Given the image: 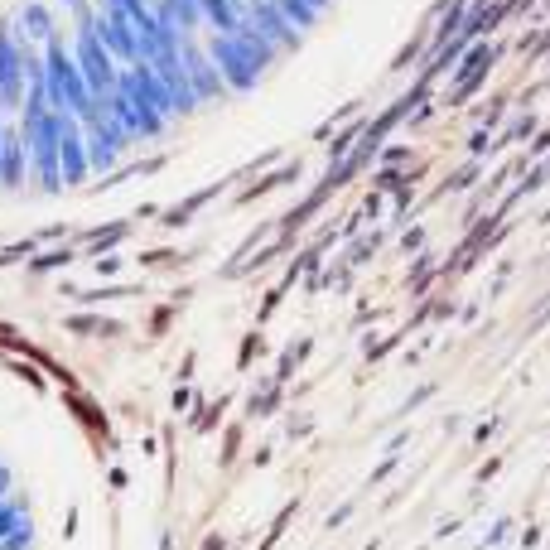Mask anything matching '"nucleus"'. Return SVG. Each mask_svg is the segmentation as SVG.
Instances as JSON below:
<instances>
[{"mask_svg":"<svg viewBox=\"0 0 550 550\" xmlns=\"http://www.w3.org/2000/svg\"><path fill=\"white\" fill-rule=\"evenodd\" d=\"M0 550H44L34 497L5 449H0Z\"/></svg>","mask_w":550,"mask_h":550,"instance_id":"1","label":"nucleus"},{"mask_svg":"<svg viewBox=\"0 0 550 550\" xmlns=\"http://www.w3.org/2000/svg\"><path fill=\"white\" fill-rule=\"evenodd\" d=\"M44 68H49V111H68L87 126L97 116V102H92V87H87L83 68H78V58H73L63 34H54L44 44Z\"/></svg>","mask_w":550,"mask_h":550,"instance_id":"2","label":"nucleus"},{"mask_svg":"<svg viewBox=\"0 0 550 550\" xmlns=\"http://www.w3.org/2000/svg\"><path fill=\"white\" fill-rule=\"evenodd\" d=\"M78 116H68V111H44L34 126L25 131V145H29V189L39 193H63V131L73 126Z\"/></svg>","mask_w":550,"mask_h":550,"instance_id":"3","label":"nucleus"},{"mask_svg":"<svg viewBox=\"0 0 550 550\" xmlns=\"http://www.w3.org/2000/svg\"><path fill=\"white\" fill-rule=\"evenodd\" d=\"M68 49L78 58V68H83L87 87H92V102H97V116H107V97L116 92V78H121V63L111 58V49L92 34V25H73L68 34ZM92 116V121H97Z\"/></svg>","mask_w":550,"mask_h":550,"instance_id":"4","label":"nucleus"},{"mask_svg":"<svg viewBox=\"0 0 550 550\" xmlns=\"http://www.w3.org/2000/svg\"><path fill=\"white\" fill-rule=\"evenodd\" d=\"M208 58L218 63L227 92H251V87L261 83V73H266V63L251 54L237 34H208Z\"/></svg>","mask_w":550,"mask_h":550,"instance_id":"5","label":"nucleus"},{"mask_svg":"<svg viewBox=\"0 0 550 550\" xmlns=\"http://www.w3.org/2000/svg\"><path fill=\"white\" fill-rule=\"evenodd\" d=\"M25 102V49L10 29V15H0V111L15 121Z\"/></svg>","mask_w":550,"mask_h":550,"instance_id":"6","label":"nucleus"},{"mask_svg":"<svg viewBox=\"0 0 550 550\" xmlns=\"http://www.w3.org/2000/svg\"><path fill=\"white\" fill-rule=\"evenodd\" d=\"M58 5H49V0H25L20 5V15L10 20V29H15V39L20 44H34V49H44L54 34H63V25H58Z\"/></svg>","mask_w":550,"mask_h":550,"instance_id":"7","label":"nucleus"},{"mask_svg":"<svg viewBox=\"0 0 550 550\" xmlns=\"http://www.w3.org/2000/svg\"><path fill=\"white\" fill-rule=\"evenodd\" d=\"M29 189V145L20 121H10L5 150H0V193H25Z\"/></svg>","mask_w":550,"mask_h":550,"instance_id":"8","label":"nucleus"},{"mask_svg":"<svg viewBox=\"0 0 550 550\" xmlns=\"http://www.w3.org/2000/svg\"><path fill=\"white\" fill-rule=\"evenodd\" d=\"M63 184L68 189H78L92 179V165H87V136H83V121H73L68 131H63Z\"/></svg>","mask_w":550,"mask_h":550,"instance_id":"9","label":"nucleus"},{"mask_svg":"<svg viewBox=\"0 0 550 550\" xmlns=\"http://www.w3.org/2000/svg\"><path fill=\"white\" fill-rule=\"evenodd\" d=\"M131 78H136V87L145 92V97H150V107L160 111L165 121H179V111H174V97H169V87L160 83V73H155L150 63H136V68H131Z\"/></svg>","mask_w":550,"mask_h":550,"instance_id":"10","label":"nucleus"},{"mask_svg":"<svg viewBox=\"0 0 550 550\" xmlns=\"http://www.w3.org/2000/svg\"><path fill=\"white\" fill-rule=\"evenodd\" d=\"M87 5H92V0H58V10H63V15H83Z\"/></svg>","mask_w":550,"mask_h":550,"instance_id":"11","label":"nucleus"},{"mask_svg":"<svg viewBox=\"0 0 550 550\" xmlns=\"http://www.w3.org/2000/svg\"><path fill=\"white\" fill-rule=\"evenodd\" d=\"M5 131H10V116L0 111V150H5Z\"/></svg>","mask_w":550,"mask_h":550,"instance_id":"12","label":"nucleus"}]
</instances>
